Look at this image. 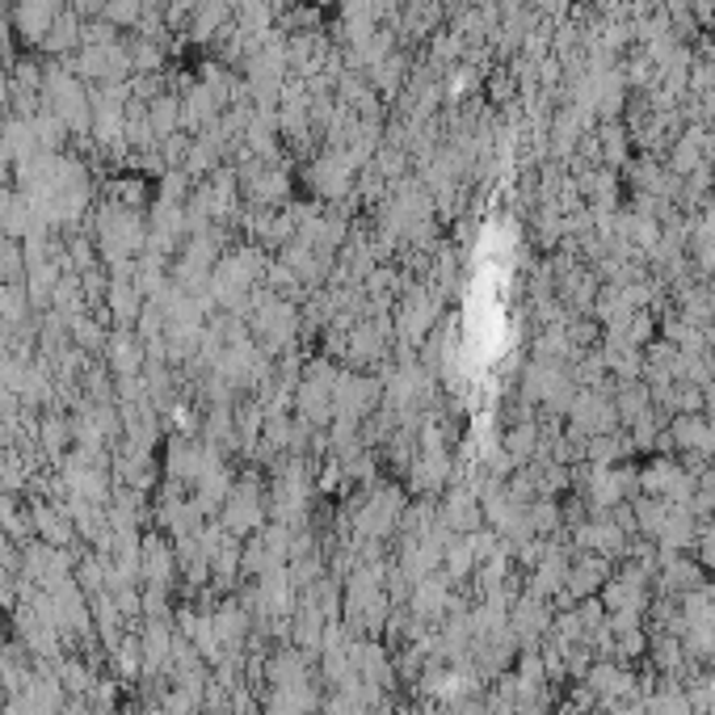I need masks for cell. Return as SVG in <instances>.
<instances>
[{"label": "cell", "mask_w": 715, "mask_h": 715, "mask_svg": "<svg viewBox=\"0 0 715 715\" xmlns=\"http://www.w3.org/2000/svg\"><path fill=\"white\" fill-rule=\"evenodd\" d=\"M649 715H690V707H686V699H678V694H661V699L649 703Z\"/></svg>", "instance_id": "ba28073f"}, {"label": "cell", "mask_w": 715, "mask_h": 715, "mask_svg": "<svg viewBox=\"0 0 715 715\" xmlns=\"http://www.w3.org/2000/svg\"><path fill=\"white\" fill-rule=\"evenodd\" d=\"M253 328H257V337L266 341L269 350H282V346H291V341H295V312H291V303H282V299L266 303Z\"/></svg>", "instance_id": "277c9868"}, {"label": "cell", "mask_w": 715, "mask_h": 715, "mask_svg": "<svg viewBox=\"0 0 715 715\" xmlns=\"http://www.w3.org/2000/svg\"><path fill=\"white\" fill-rule=\"evenodd\" d=\"M656 538H661L665 547H686V543H694V518H690L686 509H665V522H661Z\"/></svg>", "instance_id": "5b68a950"}, {"label": "cell", "mask_w": 715, "mask_h": 715, "mask_svg": "<svg viewBox=\"0 0 715 715\" xmlns=\"http://www.w3.org/2000/svg\"><path fill=\"white\" fill-rule=\"evenodd\" d=\"M400 518H404V497L396 493V488H375V493H366L362 497V506L354 513V535L362 543H388L396 535V526H400Z\"/></svg>", "instance_id": "3957f363"}, {"label": "cell", "mask_w": 715, "mask_h": 715, "mask_svg": "<svg viewBox=\"0 0 715 715\" xmlns=\"http://www.w3.org/2000/svg\"><path fill=\"white\" fill-rule=\"evenodd\" d=\"M699 552H703V560L715 568V531H707V535L699 538Z\"/></svg>", "instance_id": "9c48e42d"}, {"label": "cell", "mask_w": 715, "mask_h": 715, "mask_svg": "<svg viewBox=\"0 0 715 715\" xmlns=\"http://www.w3.org/2000/svg\"><path fill=\"white\" fill-rule=\"evenodd\" d=\"M602 577H606V565H602L597 556H581V565L568 572V590L577 597L594 594L597 585H602Z\"/></svg>", "instance_id": "8992f818"}, {"label": "cell", "mask_w": 715, "mask_h": 715, "mask_svg": "<svg viewBox=\"0 0 715 715\" xmlns=\"http://www.w3.org/2000/svg\"><path fill=\"white\" fill-rule=\"evenodd\" d=\"M337 375L341 366L332 358H316L307 366V375L299 379V396H295V409L299 421L307 429H320V425H332V388H337Z\"/></svg>", "instance_id": "6da1fadb"}, {"label": "cell", "mask_w": 715, "mask_h": 715, "mask_svg": "<svg viewBox=\"0 0 715 715\" xmlns=\"http://www.w3.org/2000/svg\"><path fill=\"white\" fill-rule=\"evenodd\" d=\"M384 400V384L366 371H341L337 375V388H332V421H346V425H362L379 409Z\"/></svg>", "instance_id": "7a4b0ae2"}, {"label": "cell", "mask_w": 715, "mask_h": 715, "mask_svg": "<svg viewBox=\"0 0 715 715\" xmlns=\"http://www.w3.org/2000/svg\"><path fill=\"white\" fill-rule=\"evenodd\" d=\"M447 526H455L459 535H472V531L480 526V509L468 493H455V497L447 501Z\"/></svg>", "instance_id": "52a82bcc"}]
</instances>
